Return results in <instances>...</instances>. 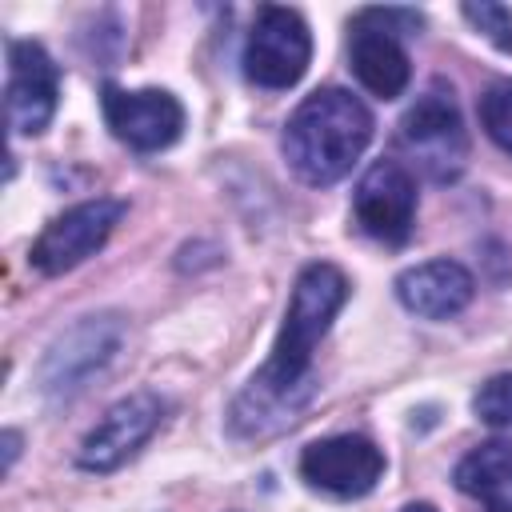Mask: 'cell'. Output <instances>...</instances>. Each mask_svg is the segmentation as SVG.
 I'll list each match as a JSON object with an SVG mask.
<instances>
[{
    "label": "cell",
    "instance_id": "obj_1",
    "mask_svg": "<svg viewBox=\"0 0 512 512\" xmlns=\"http://www.w3.org/2000/svg\"><path fill=\"white\" fill-rule=\"evenodd\" d=\"M344 300H348V280L336 264L316 260L296 276L276 348L232 404L228 424L236 436H268L292 424L296 412L312 400V388H316L312 352L328 332V324L336 320V312L344 308Z\"/></svg>",
    "mask_w": 512,
    "mask_h": 512
},
{
    "label": "cell",
    "instance_id": "obj_2",
    "mask_svg": "<svg viewBox=\"0 0 512 512\" xmlns=\"http://www.w3.org/2000/svg\"><path fill=\"white\" fill-rule=\"evenodd\" d=\"M372 140V112L348 88H316L284 124V156L304 184H336Z\"/></svg>",
    "mask_w": 512,
    "mask_h": 512
},
{
    "label": "cell",
    "instance_id": "obj_3",
    "mask_svg": "<svg viewBox=\"0 0 512 512\" xmlns=\"http://www.w3.org/2000/svg\"><path fill=\"white\" fill-rule=\"evenodd\" d=\"M400 148L436 184H448L468 164V128L444 80H432L400 116Z\"/></svg>",
    "mask_w": 512,
    "mask_h": 512
},
{
    "label": "cell",
    "instance_id": "obj_4",
    "mask_svg": "<svg viewBox=\"0 0 512 512\" xmlns=\"http://www.w3.org/2000/svg\"><path fill=\"white\" fill-rule=\"evenodd\" d=\"M392 24L420 28V12H408V8H364L352 20V40H348V60H352L356 80L380 100H396L412 80L408 52H404V44H400Z\"/></svg>",
    "mask_w": 512,
    "mask_h": 512
},
{
    "label": "cell",
    "instance_id": "obj_5",
    "mask_svg": "<svg viewBox=\"0 0 512 512\" xmlns=\"http://www.w3.org/2000/svg\"><path fill=\"white\" fill-rule=\"evenodd\" d=\"M312 60V32L300 12L264 4L244 44V76L260 88H292Z\"/></svg>",
    "mask_w": 512,
    "mask_h": 512
},
{
    "label": "cell",
    "instance_id": "obj_6",
    "mask_svg": "<svg viewBox=\"0 0 512 512\" xmlns=\"http://www.w3.org/2000/svg\"><path fill=\"white\" fill-rule=\"evenodd\" d=\"M124 216V200H84L68 212H60L40 236L36 244L28 248V264L40 272V276H60L76 264H84L108 236L112 228L120 224Z\"/></svg>",
    "mask_w": 512,
    "mask_h": 512
},
{
    "label": "cell",
    "instance_id": "obj_7",
    "mask_svg": "<svg viewBox=\"0 0 512 512\" xmlns=\"http://www.w3.org/2000/svg\"><path fill=\"white\" fill-rule=\"evenodd\" d=\"M60 96V68L36 40H8V84L4 112L16 136H36L48 128Z\"/></svg>",
    "mask_w": 512,
    "mask_h": 512
},
{
    "label": "cell",
    "instance_id": "obj_8",
    "mask_svg": "<svg viewBox=\"0 0 512 512\" xmlns=\"http://www.w3.org/2000/svg\"><path fill=\"white\" fill-rule=\"evenodd\" d=\"M100 104H104V120H108L112 136L136 152H160V148L176 144V136L184 128V108L164 88L128 92V88L104 84Z\"/></svg>",
    "mask_w": 512,
    "mask_h": 512
},
{
    "label": "cell",
    "instance_id": "obj_9",
    "mask_svg": "<svg viewBox=\"0 0 512 512\" xmlns=\"http://www.w3.org/2000/svg\"><path fill=\"white\" fill-rule=\"evenodd\" d=\"M356 224L380 244H404L416 224V180L400 160H376L352 196Z\"/></svg>",
    "mask_w": 512,
    "mask_h": 512
},
{
    "label": "cell",
    "instance_id": "obj_10",
    "mask_svg": "<svg viewBox=\"0 0 512 512\" xmlns=\"http://www.w3.org/2000/svg\"><path fill=\"white\" fill-rule=\"evenodd\" d=\"M120 336H124L120 316H112V312L84 316L76 328H68L48 348L44 368H40L44 392L48 396H72L76 388H84V380L112 360V352L120 348Z\"/></svg>",
    "mask_w": 512,
    "mask_h": 512
},
{
    "label": "cell",
    "instance_id": "obj_11",
    "mask_svg": "<svg viewBox=\"0 0 512 512\" xmlns=\"http://www.w3.org/2000/svg\"><path fill=\"white\" fill-rule=\"evenodd\" d=\"M300 476L308 488L352 500L368 496L376 480L384 476V452L368 436H328L304 448L300 456Z\"/></svg>",
    "mask_w": 512,
    "mask_h": 512
},
{
    "label": "cell",
    "instance_id": "obj_12",
    "mask_svg": "<svg viewBox=\"0 0 512 512\" xmlns=\"http://www.w3.org/2000/svg\"><path fill=\"white\" fill-rule=\"evenodd\" d=\"M164 420V400L156 392H132L124 400H116L104 420L84 436L76 464L84 472H112L120 468L128 456H136L140 444H148V436L160 428Z\"/></svg>",
    "mask_w": 512,
    "mask_h": 512
},
{
    "label": "cell",
    "instance_id": "obj_13",
    "mask_svg": "<svg viewBox=\"0 0 512 512\" xmlns=\"http://www.w3.org/2000/svg\"><path fill=\"white\" fill-rule=\"evenodd\" d=\"M476 280L464 264L456 260H428L396 276V296L408 312L424 320H448L472 304Z\"/></svg>",
    "mask_w": 512,
    "mask_h": 512
},
{
    "label": "cell",
    "instance_id": "obj_14",
    "mask_svg": "<svg viewBox=\"0 0 512 512\" xmlns=\"http://www.w3.org/2000/svg\"><path fill=\"white\" fill-rule=\"evenodd\" d=\"M456 488L476 496L484 512H512V440L472 448L456 464Z\"/></svg>",
    "mask_w": 512,
    "mask_h": 512
},
{
    "label": "cell",
    "instance_id": "obj_15",
    "mask_svg": "<svg viewBox=\"0 0 512 512\" xmlns=\"http://www.w3.org/2000/svg\"><path fill=\"white\" fill-rule=\"evenodd\" d=\"M480 124L504 152H512V80H500L480 96Z\"/></svg>",
    "mask_w": 512,
    "mask_h": 512
},
{
    "label": "cell",
    "instance_id": "obj_16",
    "mask_svg": "<svg viewBox=\"0 0 512 512\" xmlns=\"http://www.w3.org/2000/svg\"><path fill=\"white\" fill-rule=\"evenodd\" d=\"M472 408H476V416L484 424L508 428L512 424V372H500V376L484 380L480 392H476V400H472Z\"/></svg>",
    "mask_w": 512,
    "mask_h": 512
},
{
    "label": "cell",
    "instance_id": "obj_17",
    "mask_svg": "<svg viewBox=\"0 0 512 512\" xmlns=\"http://www.w3.org/2000/svg\"><path fill=\"white\" fill-rule=\"evenodd\" d=\"M460 12H464V20L476 24L500 52H512V8L492 4V0H480V4H464Z\"/></svg>",
    "mask_w": 512,
    "mask_h": 512
},
{
    "label": "cell",
    "instance_id": "obj_18",
    "mask_svg": "<svg viewBox=\"0 0 512 512\" xmlns=\"http://www.w3.org/2000/svg\"><path fill=\"white\" fill-rule=\"evenodd\" d=\"M0 444H4V468H12V464H16V456H20V432H12V428H8V432L0 436Z\"/></svg>",
    "mask_w": 512,
    "mask_h": 512
},
{
    "label": "cell",
    "instance_id": "obj_19",
    "mask_svg": "<svg viewBox=\"0 0 512 512\" xmlns=\"http://www.w3.org/2000/svg\"><path fill=\"white\" fill-rule=\"evenodd\" d=\"M400 512H436V508H432V504H424V500H420V504H404V508H400Z\"/></svg>",
    "mask_w": 512,
    "mask_h": 512
}]
</instances>
